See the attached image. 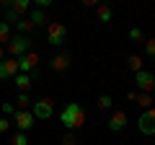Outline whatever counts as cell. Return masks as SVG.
<instances>
[{"instance_id":"obj_1","label":"cell","mask_w":155,"mask_h":145,"mask_svg":"<svg viewBox=\"0 0 155 145\" xmlns=\"http://www.w3.org/2000/svg\"><path fill=\"white\" fill-rule=\"evenodd\" d=\"M60 122L65 124V130L67 132H75V130H80L85 124V109L80 104H67L65 109H62V114H60Z\"/></svg>"},{"instance_id":"obj_2","label":"cell","mask_w":155,"mask_h":145,"mask_svg":"<svg viewBox=\"0 0 155 145\" xmlns=\"http://www.w3.org/2000/svg\"><path fill=\"white\" fill-rule=\"evenodd\" d=\"M5 52L13 57V60H18L21 55L31 52V39H28V36H23V34H16V36H11V42H8Z\"/></svg>"},{"instance_id":"obj_3","label":"cell","mask_w":155,"mask_h":145,"mask_svg":"<svg viewBox=\"0 0 155 145\" xmlns=\"http://www.w3.org/2000/svg\"><path fill=\"white\" fill-rule=\"evenodd\" d=\"M47 42H49L52 47H62L67 42V26L60 21H52L49 26H47Z\"/></svg>"},{"instance_id":"obj_4","label":"cell","mask_w":155,"mask_h":145,"mask_svg":"<svg viewBox=\"0 0 155 145\" xmlns=\"http://www.w3.org/2000/svg\"><path fill=\"white\" fill-rule=\"evenodd\" d=\"M31 114L34 119H49L52 114H54V101L52 99H39L31 104Z\"/></svg>"},{"instance_id":"obj_5","label":"cell","mask_w":155,"mask_h":145,"mask_svg":"<svg viewBox=\"0 0 155 145\" xmlns=\"http://www.w3.org/2000/svg\"><path fill=\"white\" fill-rule=\"evenodd\" d=\"M137 127H140L142 135H155V106H150V109H145V112L140 114Z\"/></svg>"},{"instance_id":"obj_6","label":"cell","mask_w":155,"mask_h":145,"mask_svg":"<svg viewBox=\"0 0 155 145\" xmlns=\"http://www.w3.org/2000/svg\"><path fill=\"white\" fill-rule=\"evenodd\" d=\"M134 83H137L140 93H153L155 91V75L147 70H140V72H134Z\"/></svg>"},{"instance_id":"obj_7","label":"cell","mask_w":155,"mask_h":145,"mask_svg":"<svg viewBox=\"0 0 155 145\" xmlns=\"http://www.w3.org/2000/svg\"><path fill=\"white\" fill-rule=\"evenodd\" d=\"M36 65H39V55H36L34 49L18 57V72H26V75H31V72L36 70Z\"/></svg>"},{"instance_id":"obj_8","label":"cell","mask_w":155,"mask_h":145,"mask_svg":"<svg viewBox=\"0 0 155 145\" xmlns=\"http://www.w3.org/2000/svg\"><path fill=\"white\" fill-rule=\"evenodd\" d=\"M13 122H16V127L21 130V132H28V130L34 127V114L28 112V109H18V112L13 114Z\"/></svg>"},{"instance_id":"obj_9","label":"cell","mask_w":155,"mask_h":145,"mask_svg":"<svg viewBox=\"0 0 155 145\" xmlns=\"http://www.w3.org/2000/svg\"><path fill=\"white\" fill-rule=\"evenodd\" d=\"M16 75H18V60L5 57V60L0 62V80H13Z\"/></svg>"},{"instance_id":"obj_10","label":"cell","mask_w":155,"mask_h":145,"mask_svg":"<svg viewBox=\"0 0 155 145\" xmlns=\"http://www.w3.org/2000/svg\"><path fill=\"white\" fill-rule=\"evenodd\" d=\"M127 122H129L127 112H114L111 119H109V130H111V132H122V130L127 127Z\"/></svg>"},{"instance_id":"obj_11","label":"cell","mask_w":155,"mask_h":145,"mask_svg":"<svg viewBox=\"0 0 155 145\" xmlns=\"http://www.w3.org/2000/svg\"><path fill=\"white\" fill-rule=\"evenodd\" d=\"M49 67L54 72L67 70V67H70V55H65V52H62V55H54V57H52V62H49Z\"/></svg>"},{"instance_id":"obj_12","label":"cell","mask_w":155,"mask_h":145,"mask_svg":"<svg viewBox=\"0 0 155 145\" xmlns=\"http://www.w3.org/2000/svg\"><path fill=\"white\" fill-rule=\"evenodd\" d=\"M13 83H16L18 93H28V91H31V75H26V72H18L16 78H13Z\"/></svg>"},{"instance_id":"obj_13","label":"cell","mask_w":155,"mask_h":145,"mask_svg":"<svg viewBox=\"0 0 155 145\" xmlns=\"http://www.w3.org/2000/svg\"><path fill=\"white\" fill-rule=\"evenodd\" d=\"M26 18L34 23V29H36V26H44V23H47V13H44V11H39V8H34V11L28 13Z\"/></svg>"},{"instance_id":"obj_14","label":"cell","mask_w":155,"mask_h":145,"mask_svg":"<svg viewBox=\"0 0 155 145\" xmlns=\"http://www.w3.org/2000/svg\"><path fill=\"white\" fill-rule=\"evenodd\" d=\"M11 8L18 13V16H21V13H28V8H31V0H13Z\"/></svg>"},{"instance_id":"obj_15","label":"cell","mask_w":155,"mask_h":145,"mask_svg":"<svg viewBox=\"0 0 155 145\" xmlns=\"http://www.w3.org/2000/svg\"><path fill=\"white\" fill-rule=\"evenodd\" d=\"M111 18H114V11H111L109 5H98V21L101 23H109Z\"/></svg>"},{"instance_id":"obj_16","label":"cell","mask_w":155,"mask_h":145,"mask_svg":"<svg viewBox=\"0 0 155 145\" xmlns=\"http://www.w3.org/2000/svg\"><path fill=\"white\" fill-rule=\"evenodd\" d=\"M11 42V23L0 21V44H8Z\"/></svg>"},{"instance_id":"obj_17","label":"cell","mask_w":155,"mask_h":145,"mask_svg":"<svg viewBox=\"0 0 155 145\" xmlns=\"http://www.w3.org/2000/svg\"><path fill=\"white\" fill-rule=\"evenodd\" d=\"M16 29H18V34H23V36H26L28 31H34V23L28 21V18H18V23H16Z\"/></svg>"},{"instance_id":"obj_18","label":"cell","mask_w":155,"mask_h":145,"mask_svg":"<svg viewBox=\"0 0 155 145\" xmlns=\"http://www.w3.org/2000/svg\"><path fill=\"white\" fill-rule=\"evenodd\" d=\"M31 104H34V101H31V96H28V93H18L16 96V109H28Z\"/></svg>"},{"instance_id":"obj_19","label":"cell","mask_w":155,"mask_h":145,"mask_svg":"<svg viewBox=\"0 0 155 145\" xmlns=\"http://www.w3.org/2000/svg\"><path fill=\"white\" fill-rule=\"evenodd\" d=\"M127 67H129V70H132V72H140V70H142V57L132 55V57H129V60H127Z\"/></svg>"},{"instance_id":"obj_20","label":"cell","mask_w":155,"mask_h":145,"mask_svg":"<svg viewBox=\"0 0 155 145\" xmlns=\"http://www.w3.org/2000/svg\"><path fill=\"white\" fill-rule=\"evenodd\" d=\"M111 106H114V99H111L109 93L98 96V109H101V112H106V109H111Z\"/></svg>"},{"instance_id":"obj_21","label":"cell","mask_w":155,"mask_h":145,"mask_svg":"<svg viewBox=\"0 0 155 145\" xmlns=\"http://www.w3.org/2000/svg\"><path fill=\"white\" fill-rule=\"evenodd\" d=\"M137 104L142 106V109H150V104H155V99H153V93H140L137 96Z\"/></svg>"},{"instance_id":"obj_22","label":"cell","mask_w":155,"mask_h":145,"mask_svg":"<svg viewBox=\"0 0 155 145\" xmlns=\"http://www.w3.org/2000/svg\"><path fill=\"white\" fill-rule=\"evenodd\" d=\"M0 109H3V117H13V114L18 112L16 104H11V101H5V104H0Z\"/></svg>"},{"instance_id":"obj_23","label":"cell","mask_w":155,"mask_h":145,"mask_svg":"<svg viewBox=\"0 0 155 145\" xmlns=\"http://www.w3.org/2000/svg\"><path fill=\"white\" fill-rule=\"evenodd\" d=\"M11 145H28V137H26V132H16L11 137Z\"/></svg>"},{"instance_id":"obj_24","label":"cell","mask_w":155,"mask_h":145,"mask_svg":"<svg viewBox=\"0 0 155 145\" xmlns=\"http://www.w3.org/2000/svg\"><path fill=\"white\" fill-rule=\"evenodd\" d=\"M18 18H21V16H18L13 8H5V18H3L5 23H18Z\"/></svg>"},{"instance_id":"obj_25","label":"cell","mask_w":155,"mask_h":145,"mask_svg":"<svg viewBox=\"0 0 155 145\" xmlns=\"http://www.w3.org/2000/svg\"><path fill=\"white\" fill-rule=\"evenodd\" d=\"M145 52L155 60V39H147V42H145Z\"/></svg>"},{"instance_id":"obj_26","label":"cell","mask_w":155,"mask_h":145,"mask_svg":"<svg viewBox=\"0 0 155 145\" xmlns=\"http://www.w3.org/2000/svg\"><path fill=\"white\" fill-rule=\"evenodd\" d=\"M129 39H132V42H142L145 36H142V31H140V29H129Z\"/></svg>"},{"instance_id":"obj_27","label":"cell","mask_w":155,"mask_h":145,"mask_svg":"<svg viewBox=\"0 0 155 145\" xmlns=\"http://www.w3.org/2000/svg\"><path fill=\"white\" fill-rule=\"evenodd\" d=\"M62 145H78V140H75V132H67V135H65V140H62Z\"/></svg>"},{"instance_id":"obj_28","label":"cell","mask_w":155,"mask_h":145,"mask_svg":"<svg viewBox=\"0 0 155 145\" xmlns=\"http://www.w3.org/2000/svg\"><path fill=\"white\" fill-rule=\"evenodd\" d=\"M8 130H11V122H8V117H3V119H0V135L8 132Z\"/></svg>"},{"instance_id":"obj_29","label":"cell","mask_w":155,"mask_h":145,"mask_svg":"<svg viewBox=\"0 0 155 145\" xmlns=\"http://www.w3.org/2000/svg\"><path fill=\"white\" fill-rule=\"evenodd\" d=\"M137 96H140V91H127V101H137Z\"/></svg>"},{"instance_id":"obj_30","label":"cell","mask_w":155,"mask_h":145,"mask_svg":"<svg viewBox=\"0 0 155 145\" xmlns=\"http://www.w3.org/2000/svg\"><path fill=\"white\" fill-rule=\"evenodd\" d=\"M5 60V47H0V62Z\"/></svg>"},{"instance_id":"obj_31","label":"cell","mask_w":155,"mask_h":145,"mask_svg":"<svg viewBox=\"0 0 155 145\" xmlns=\"http://www.w3.org/2000/svg\"><path fill=\"white\" fill-rule=\"evenodd\" d=\"M0 21H3V18H0Z\"/></svg>"}]
</instances>
